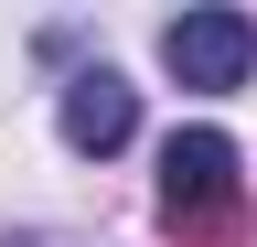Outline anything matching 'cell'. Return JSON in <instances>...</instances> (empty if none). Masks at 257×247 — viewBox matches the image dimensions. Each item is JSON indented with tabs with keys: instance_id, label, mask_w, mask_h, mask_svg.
Returning a JSON list of instances; mask_svg holds the SVG:
<instances>
[{
	"instance_id": "cell-1",
	"label": "cell",
	"mask_w": 257,
	"mask_h": 247,
	"mask_svg": "<svg viewBox=\"0 0 257 247\" xmlns=\"http://www.w3.org/2000/svg\"><path fill=\"white\" fill-rule=\"evenodd\" d=\"M236 215H246L236 140L225 129H172V150H161V226L172 236H236Z\"/></svg>"
},
{
	"instance_id": "cell-2",
	"label": "cell",
	"mask_w": 257,
	"mask_h": 247,
	"mask_svg": "<svg viewBox=\"0 0 257 247\" xmlns=\"http://www.w3.org/2000/svg\"><path fill=\"white\" fill-rule=\"evenodd\" d=\"M161 65L193 97H225V86L257 75V22L246 11H182V22H161Z\"/></svg>"
},
{
	"instance_id": "cell-3",
	"label": "cell",
	"mask_w": 257,
	"mask_h": 247,
	"mask_svg": "<svg viewBox=\"0 0 257 247\" xmlns=\"http://www.w3.org/2000/svg\"><path fill=\"white\" fill-rule=\"evenodd\" d=\"M64 150H86V161H107V150H128V129H140V86H128L118 65H75L64 75Z\"/></svg>"
}]
</instances>
